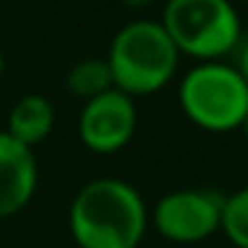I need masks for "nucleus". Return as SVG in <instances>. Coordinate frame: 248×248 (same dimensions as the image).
Here are the masks:
<instances>
[{"instance_id":"nucleus-1","label":"nucleus","mask_w":248,"mask_h":248,"mask_svg":"<svg viewBox=\"0 0 248 248\" xmlns=\"http://www.w3.org/2000/svg\"><path fill=\"white\" fill-rule=\"evenodd\" d=\"M67 224L78 248H139L150 227V211L134 184L99 176L75 192Z\"/></svg>"},{"instance_id":"nucleus-2","label":"nucleus","mask_w":248,"mask_h":248,"mask_svg":"<svg viewBox=\"0 0 248 248\" xmlns=\"http://www.w3.org/2000/svg\"><path fill=\"white\" fill-rule=\"evenodd\" d=\"M179 56L160 22L136 19L118 30L104 59L112 72V86L136 99L163 91L176 75Z\"/></svg>"},{"instance_id":"nucleus-3","label":"nucleus","mask_w":248,"mask_h":248,"mask_svg":"<svg viewBox=\"0 0 248 248\" xmlns=\"http://www.w3.org/2000/svg\"><path fill=\"white\" fill-rule=\"evenodd\" d=\"M179 107L189 123L208 134L240 131L248 112V83L235 64L198 62L179 83Z\"/></svg>"},{"instance_id":"nucleus-4","label":"nucleus","mask_w":248,"mask_h":248,"mask_svg":"<svg viewBox=\"0 0 248 248\" xmlns=\"http://www.w3.org/2000/svg\"><path fill=\"white\" fill-rule=\"evenodd\" d=\"M179 54L221 62L240 46L243 24L230 0H168L160 19Z\"/></svg>"},{"instance_id":"nucleus-5","label":"nucleus","mask_w":248,"mask_h":248,"mask_svg":"<svg viewBox=\"0 0 248 248\" xmlns=\"http://www.w3.org/2000/svg\"><path fill=\"white\" fill-rule=\"evenodd\" d=\"M221 208L224 195L214 189H171L157 198L155 208L150 211V224L163 240L176 246H195L221 230Z\"/></svg>"},{"instance_id":"nucleus-6","label":"nucleus","mask_w":248,"mask_h":248,"mask_svg":"<svg viewBox=\"0 0 248 248\" xmlns=\"http://www.w3.org/2000/svg\"><path fill=\"white\" fill-rule=\"evenodd\" d=\"M136 102L118 88H109L102 96L83 102L78 118V136L83 147L93 155H115L131 144L136 134Z\"/></svg>"},{"instance_id":"nucleus-7","label":"nucleus","mask_w":248,"mask_h":248,"mask_svg":"<svg viewBox=\"0 0 248 248\" xmlns=\"http://www.w3.org/2000/svg\"><path fill=\"white\" fill-rule=\"evenodd\" d=\"M40 182L35 152L0 131V219H11L32 203Z\"/></svg>"},{"instance_id":"nucleus-8","label":"nucleus","mask_w":248,"mask_h":248,"mask_svg":"<svg viewBox=\"0 0 248 248\" xmlns=\"http://www.w3.org/2000/svg\"><path fill=\"white\" fill-rule=\"evenodd\" d=\"M54 125H56V109L51 104V99H46L43 93H27V96L16 99V104L8 112L6 134L11 139H16L19 144L35 150L40 141H46L51 136Z\"/></svg>"},{"instance_id":"nucleus-9","label":"nucleus","mask_w":248,"mask_h":248,"mask_svg":"<svg viewBox=\"0 0 248 248\" xmlns=\"http://www.w3.org/2000/svg\"><path fill=\"white\" fill-rule=\"evenodd\" d=\"M64 88H67V93L83 99V102H91V99L102 96L104 91L115 88L107 59H80V62H75L64 75Z\"/></svg>"},{"instance_id":"nucleus-10","label":"nucleus","mask_w":248,"mask_h":248,"mask_svg":"<svg viewBox=\"0 0 248 248\" xmlns=\"http://www.w3.org/2000/svg\"><path fill=\"white\" fill-rule=\"evenodd\" d=\"M221 235L235 248H248V187L224 195L221 208Z\"/></svg>"},{"instance_id":"nucleus-11","label":"nucleus","mask_w":248,"mask_h":248,"mask_svg":"<svg viewBox=\"0 0 248 248\" xmlns=\"http://www.w3.org/2000/svg\"><path fill=\"white\" fill-rule=\"evenodd\" d=\"M235 70L240 72V78L248 83V43L237 51V62H235Z\"/></svg>"},{"instance_id":"nucleus-12","label":"nucleus","mask_w":248,"mask_h":248,"mask_svg":"<svg viewBox=\"0 0 248 248\" xmlns=\"http://www.w3.org/2000/svg\"><path fill=\"white\" fill-rule=\"evenodd\" d=\"M123 3H125L128 8H144V6H152L155 0H123Z\"/></svg>"},{"instance_id":"nucleus-13","label":"nucleus","mask_w":248,"mask_h":248,"mask_svg":"<svg viewBox=\"0 0 248 248\" xmlns=\"http://www.w3.org/2000/svg\"><path fill=\"white\" fill-rule=\"evenodd\" d=\"M240 131H243V136H246V141H248V112H246V118H243V125H240Z\"/></svg>"},{"instance_id":"nucleus-14","label":"nucleus","mask_w":248,"mask_h":248,"mask_svg":"<svg viewBox=\"0 0 248 248\" xmlns=\"http://www.w3.org/2000/svg\"><path fill=\"white\" fill-rule=\"evenodd\" d=\"M3 67H6V59H3V51H0V75H3Z\"/></svg>"}]
</instances>
